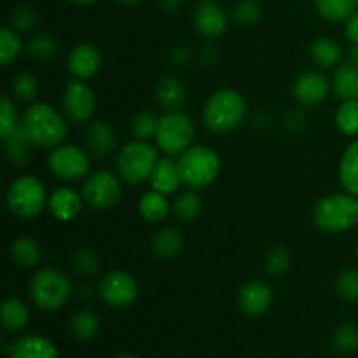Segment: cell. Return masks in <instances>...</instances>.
Listing matches in <instances>:
<instances>
[{
	"instance_id": "6da1fadb",
	"label": "cell",
	"mask_w": 358,
	"mask_h": 358,
	"mask_svg": "<svg viewBox=\"0 0 358 358\" xmlns=\"http://www.w3.org/2000/svg\"><path fill=\"white\" fill-rule=\"evenodd\" d=\"M20 126L35 147L55 149L66 136V121L48 103H31L21 115Z\"/></svg>"
},
{
	"instance_id": "7a4b0ae2",
	"label": "cell",
	"mask_w": 358,
	"mask_h": 358,
	"mask_svg": "<svg viewBox=\"0 0 358 358\" xmlns=\"http://www.w3.org/2000/svg\"><path fill=\"white\" fill-rule=\"evenodd\" d=\"M247 115V103L238 91L231 87L213 91L203 107V122L217 135H226L236 129Z\"/></svg>"
},
{
	"instance_id": "3957f363",
	"label": "cell",
	"mask_w": 358,
	"mask_h": 358,
	"mask_svg": "<svg viewBox=\"0 0 358 358\" xmlns=\"http://www.w3.org/2000/svg\"><path fill=\"white\" fill-rule=\"evenodd\" d=\"M313 222L327 233H345L358 224V198L350 192L324 196L313 206Z\"/></svg>"
},
{
	"instance_id": "277c9868",
	"label": "cell",
	"mask_w": 358,
	"mask_h": 358,
	"mask_svg": "<svg viewBox=\"0 0 358 358\" xmlns=\"http://www.w3.org/2000/svg\"><path fill=\"white\" fill-rule=\"evenodd\" d=\"M182 184L199 191L217 180L220 173V157L212 147L191 145L178 157Z\"/></svg>"
},
{
	"instance_id": "5b68a950",
	"label": "cell",
	"mask_w": 358,
	"mask_h": 358,
	"mask_svg": "<svg viewBox=\"0 0 358 358\" xmlns=\"http://www.w3.org/2000/svg\"><path fill=\"white\" fill-rule=\"evenodd\" d=\"M159 156L157 149L145 140H133L126 143L117 154V173L129 185H138L150 180Z\"/></svg>"
},
{
	"instance_id": "8992f818",
	"label": "cell",
	"mask_w": 358,
	"mask_h": 358,
	"mask_svg": "<svg viewBox=\"0 0 358 358\" xmlns=\"http://www.w3.org/2000/svg\"><path fill=\"white\" fill-rule=\"evenodd\" d=\"M72 296V282L66 273L45 268L35 273L30 282V297L41 310L58 311Z\"/></svg>"
},
{
	"instance_id": "52a82bcc",
	"label": "cell",
	"mask_w": 358,
	"mask_h": 358,
	"mask_svg": "<svg viewBox=\"0 0 358 358\" xmlns=\"http://www.w3.org/2000/svg\"><path fill=\"white\" fill-rule=\"evenodd\" d=\"M48 194L45 187L34 175H21L7 189V206L17 219H34L44 210Z\"/></svg>"
},
{
	"instance_id": "ba28073f",
	"label": "cell",
	"mask_w": 358,
	"mask_h": 358,
	"mask_svg": "<svg viewBox=\"0 0 358 358\" xmlns=\"http://www.w3.org/2000/svg\"><path fill=\"white\" fill-rule=\"evenodd\" d=\"M196 128L192 119L182 110L166 112L159 117L156 131V143L164 154L175 156L191 147L194 140Z\"/></svg>"
},
{
	"instance_id": "9c48e42d",
	"label": "cell",
	"mask_w": 358,
	"mask_h": 358,
	"mask_svg": "<svg viewBox=\"0 0 358 358\" xmlns=\"http://www.w3.org/2000/svg\"><path fill=\"white\" fill-rule=\"evenodd\" d=\"M83 198L93 210H110L121 199V182L112 171L98 170L86 178Z\"/></svg>"
},
{
	"instance_id": "30bf717a",
	"label": "cell",
	"mask_w": 358,
	"mask_h": 358,
	"mask_svg": "<svg viewBox=\"0 0 358 358\" xmlns=\"http://www.w3.org/2000/svg\"><path fill=\"white\" fill-rule=\"evenodd\" d=\"M90 156L77 145H58L48 157V166L55 177L73 182L90 171Z\"/></svg>"
},
{
	"instance_id": "8fae6325",
	"label": "cell",
	"mask_w": 358,
	"mask_h": 358,
	"mask_svg": "<svg viewBox=\"0 0 358 358\" xmlns=\"http://www.w3.org/2000/svg\"><path fill=\"white\" fill-rule=\"evenodd\" d=\"M96 110V96L84 80L72 79L66 83L63 93V112L73 124H83L93 117Z\"/></svg>"
},
{
	"instance_id": "7c38bea8",
	"label": "cell",
	"mask_w": 358,
	"mask_h": 358,
	"mask_svg": "<svg viewBox=\"0 0 358 358\" xmlns=\"http://www.w3.org/2000/svg\"><path fill=\"white\" fill-rule=\"evenodd\" d=\"M100 297L112 308H126L138 297V283L129 273L110 271L100 280Z\"/></svg>"
},
{
	"instance_id": "4fadbf2b",
	"label": "cell",
	"mask_w": 358,
	"mask_h": 358,
	"mask_svg": "<svg viewBox=\"0 0 358 358\" xmlns=\"http://www.w3.org/2000/svg\"><path fill=\"white\" fill-rule=\"evenodd\" d=\"M329 91H331L329 79L318 70H306L301 73L292 87L294 98L303 107L320 105L329 96Z\"/></svg>"
},
{
	"instance_id": "5bb4252c",
	"label": "cell",
	"mask_w": 358,
	"mask_h": 358,
	"mask_svg": "<svg viewBox=\"0 0 358 358\" xmlns=\"http://www.w3.org/2000/svg\"><path fill=\"white\" fill-rule=\"evenodd\" d=\"M194 28L206 38L220 37L227 30V14L217 0H201L192 14Z\"/></svg>"
},
{
	"instance_id": "9a60e30c",
	"label": "cell",
	"mask_w": 358,
	"mask_h": 358,
	"mask_svg": "<svg viewBox=\"0 0 358 358\" xmlns=\"http://www.w3.org/2000/svg\"><path fill=\"white\" fill-rule=\"evenodd\" d=\"M273 292L268 283L261 280H252L247 282L238 290V308L243 311L247 317H261L271 308Z\"/></svg>"
},
{
	"instance_id": "2e32d148",
	"label": "cell",
	"mask_w": 358,
	"mask_h": 358,
	"mask_svg": "<svg viewBox=\"0 0 358 358\" xmlns=\"http://www.w3.org/2000/svg\"><path fill=\"white\" fill-rule=\"evenodd\" d=\"M66 66L73 79L86 80L93 77L101 66V55L93 44H79L70 51Z\"/></svg>"
},
{
	"instance_id": "e0dca14e",
	"label": "cell",
	"mask_w": 358,
	"mask_h": 358,
	"mask_svg": "<svg viewBox=\"0 0 358 358\" xmlns=\"http://www.w3.org/2000/svg\"><path fill=\"white\" fill-rule=\"evenodd\" d=\"M156 98L166 112H178L187 103V87L178 77L163 76L156 84Z\"/></svg>"
},
{
	"instance_id": "ac0fdd59",
	"label": "cell",
	"mask_w": 358,
	"mask_h": 358,
	"mask_svg": "<svg viewBox=\"0 0 358 358\" xmlns=\"http://www.w3.org/2000/svg\"><path fill=\"white\" fill-rule=\"evenodd\" d=\"M83 194L70 187H58L49 196V210L58 220H72L83 210Z\"/></svg>"
},
{
	"instance_id": "d6986e66",
	"label": "cell",
	"mask_w": 358,
	"mask_h": 358,
	"mask_svg": "<svg viewBox=\"0 0 358 358\" xmlns=\"http://www.w3.org/2000/svg\"><path fill=\"white\" fill-rule=\"evenodd\" d=\"M149 182L150 185H152L154 191L163 192V194L166 196L177 192L182 184L178 161H173L171 157H163V159L157 161Z\"/></svg>"
},
{
	"instance_id": "ffe728a7",
	"label": "cell",
	"mask_w": 358,
	"mask_h": 358,
	"mask_svg": "<svg viewBox=\"0 0 358 358\" xmlns=\"http://www.w3.org/2000/svg\"><path fill=\"white\" fill-rule=\"evenodd\" d=\"M86 145L94 157L110 156L115 147L114 128L105 121L91 122L86 133Z\"/></svg>"
},
{
	"instance_id": "44dd1931",
	"label": "cell",
	"mask_w": 358,
	"mask_h": 358,
	"mask_svg": "<svg viewBox=\"0 0 358 358\" xmlns=\"http://www.w3.org/2000/svg\"><path fill=\"white\" fill-rule=\"evenodd\" d=\"M10 358H58V350L44 336H24L13 345Z\"/></svg>"
},
{
	"instance_id": "7402d4cb",
	"label": "cell",
	"mask_w": 358,
	"mask_h": 358,
	"mask_svg": "<svg viewBox=\"0 0 358 358\" xmlns=\"http://www.w3.org/2000/svg\"><path fill=\"white\" fill-rule=\"evenodd\" d=\"M3 147H6V156L9 163L16 168L27 166L28 161L31 159V152H34V143L28 138L27 133L23 131L21 126H17L14 131L2 138Z\"/></svg>"
},
{
	"instance_id": "603a6c76",
	"label": "cell",
	"mask_w": 358,
	"mask_h": 358,
	"mask_svg": "<svg viewBox=\"0 0 358 358\" xmlns=\"http://www.w3.org/2000/svg\"><path fill=\"white\" fill-rule=\"evenodd\" d=\"M339 182L343 189L358 198V138L346 147L339 163Z\"/></svg>"
},
{
	"instance_id": "cb8c5ba5",
	"label": "cell",
	"mask_w": 358,
	"mask_h": 358,
	"mask_svg": "<svg viewBox=\"0 0 358 358\" xmlns=\"http://www.w3.org/2000/svg\"><path fill=\"white\" fill-rule=\"evenodd\" d=\"M332 87L339 100H358V69L352 62L338 66L332 79Z\"/></svg>"
},
{
	"instance_id": "d4e9b609",
	"label": "cell",
	"mask_w": 358,
	"mask_h": 358,
	"mask_svg": "<svg viewBox=\"0 0 358 358\" xmlns=\"http://www.w3.org/2000/svg\"><path fill=\"white\" fill-rule=\"evenodd\" d=\"M182 247H184V238L175 227H164L152 240V252L161 261L175 259L182 252Z\"/></svg>"
},
{
	"instance_id": "484cf974",
	"label": "cell",
	"mask_w": 358,
	"mask_h": 358,
	"mask_svg": "<svg viewBox=\"0 0 358 358\" xmlns=\"http://www.w3.org/2000/svg\"><path fill=\"white\" fill-rule=\"evenodd\" d=\"M30 322V310L16 297H7L2 303V327L7 332H20Z\"/></svg>"
},
{
	"instance_id": "4316f807",
	"label": "cell",
	"mask_w": 358,
	"mask_h": 358,
	"mask_svg": "<svg viewBox=\"0 0 358 358\" xmlns=\"http://www.w3.org/2000/svg\"><path fill=\"white\" fill-rule=\"evenodd\" d=\"M138 210L140 215L147 220V222H163L164 219L170 213V203H168L166 194L157 191H149L143 192V196L138 201Z\"/></svg>"
},
{
	"instance_id": "83f0119b",
	"label": "cell",
	"mask_w": 358,
	"mask_h": 358,
	"mask_svg": "<svg viewBox=\"0 0 358 358\" xmlns=\"http://www.w3.org/2000/svg\"><path fill=\"white\" fill-rule=\"evenodd\" d=\"M310 56L322 69H332L341 62V45L331 37H318L310 48Z\"/></svg>"
},
{
	"instance_id": "f1b7e54d",
	"label": "cell",
	"mask_w": 358,
	"mask_h": 358,
	"mask_svg": "<svg viewBox=\"0 0 358 358\" xmlns=\"http://www.w3.org/2000/svg\"><path fill=\"white\" fill-rule=\"evenodd\" d=\"M10 257H13L14 264L20 268L31 269L41 262L42 250L37 241L28 236H21L10 245Z\"/></svg>"
},
{
	"instance_id": "f546056e",
	"label": "cell",
	"mask_w": 358,
	"mask_h": 358,
	"mask_svg": "<svg viewBox=\"0 0 358 358\" xmlns=\"http://www.w3.org/2000/svg\"><path fill=\"white\" fill-rule=\"evenodd\" d=\"M357 6L358 0H315L318 14L332 23L348 21L357 13Z\"/></svg>"
},
{
	"instance_id": "4dcf8cb0",
	"label": "cell",
	"mask_w": 358,
	"mask_h": 358,
	"mask_svg": "<svg viewBox=\"0 0 358 358\" xmlns=\"http://www.w3.org/2000/svg\"><path fill=\"white\" fill-rule=\"evenodd\" d=\"M100 329V320L98 315L91 310H80L70 320V331L79 341H91L98 334Z\"/></svg>"
},
{
	"instance_id": "1f68e13d",
	"label": "cell",
	"mask_w": 358,
	"mask_h": 358,
	"mask_svg": "<svg viewBox=\"0 0 358 358\" xmlns=\"http://www.w3.org/2000/svg\"><path fill=\"white\" fill-rule=\"evenodd\" d=\"M171 208H173L175 217L178 220H182V222H191V220H194L201 213L203 201L198 192L187 191L182 192V194H178L175 198V203Z\"/></svg>"
},
{
	"instance_id": "d6a6232c",
	"label": "cell",
	"mask_w": 358,
	"mask_h": 358,
	"mask_svg": "<svg viewBox=\"0 0 358 358\" xmlns=\"http://www.w3.org/2000/svg\"><path fill=\"white\" fill-rule=\"evenodd\" d=\"M336 126L346 136H358V100H345L336 112Z\"/></svg>"
},
{
	"instance_id": "836d02e7",
	"label": "cell",
	"mask_w": 358,
	"mask_h": 358,
	"mask_svg": "<svg viewBox=\"0 0 358 358\" xmlns=\"http://www.w3.org/2000/svg\"><path fill=\"white\" fill-rule=\"evenodd\" d=\"M56 49H58V42H56V38L52 37L51 34H48V31H38V34H35L34 37L28 41L27 45L28 55L34 59H37V62H45V59L52 58Z\"/></svg>"
},
{
	"instance_id": "e575fe53",
	"label": "cell",
	"mask_w": 358,
	"mask_h": 358,
	"mask_svg": "<svg viewBox=\"0 0 358 358\" xmlns=\"http://www.w3.org/2000/svg\"><path fill=\"white\" fill-rule=\"evenodd\" d=\"M10 93L16 100L28 103V101H34V98L38 93V83L35 79L34 73L30 72H20L13 77L10 80Z\"/></svg>"
},
{
	"instance_id": "d590c367",
	"label": "cell",
	"mask_w": 358,
	"mask_h": 358,
	"mask_svg": "<svg viewBox=\"0 0 358 358\" xmlns=\"http://www.w3.org/2000/svg\"><path fill=\"white\" fill-rule=\"evenodd\" d=\"M23 49L20 35L14 28H2L0 31V63L2 66H9L10 63L16 62Z\"/></svg>"
},
{
	"instance_id": "8d00e7d4",
	"label": "cell",
	"mask_w": 358,
	"mask_h": 358,
	"mask_svg": "<svg viewBox=\"0 0 358 358\" xmlns=\"http://www.w3.org/2000/svg\"><path fill=\"white\" fill-rule=\"evenodd\" d=\"M157 124H159V117L150 110H142L135 114L131 119V131L136 140H145L149 142L150 138H156Z\"/></svg>"
},
{
	"instance_id": "74e56055",
	"label": "cell",
	"mask_w": 358,
	"mask_h": 358,
	"mask_svg": "<svg viewBox=\"0 0 358 358\" xmlns=\"http://www.w3.org/2000/svg\"><path fill=\"white\" fill-rule=\"evenodd\" d=\"M332 348L341 355H348L358 350V327L353 324H345L332 336Z\"/></svg>"
},
{
	"instance_id": "f35d334b",
	"label": "cell",
	"mask_w": 358,
	"mask_h": 358,
	"mask_svg": "<svg viewBox=\"0 0 358 358\" xmlns=\"http://www.w3.org/2000/svg\"><path fill=\"white\" fill-rule=\"evenodd\" d=\"M262 7L257 0H238L233 9V17L238 24L248 28L261 20Z\"/></svg>"
},
{
	"instance_id": "ab89813d",
	"label": "cell",
	"mask_w": 358,
	"mask_h": 358,
	"mask_svg": "<svg viewBox=\"0 0 358 358\" xmlns=\"http://www.w3.org/2000/svg\"><path fill=\"white\" fill-rule=\"evenodd\" d=\"M336 289L345 301L358 303V269H343L336 280Z\"/></svg>"
},
{
	"instance_id": "60d3db41",
	"label": "cell",
	"mask_w": 358,
	"mask_h": 358,
	"mask_svg": "<svg viewBox=\"0 0 358 358\" xmlns=\"http://www.w3.org/2000/svg\"><path fill=\"white\" fill-rule=\"evenodd\" d=\"M20 126L17 122V112L16 105L10 100L9 94H2L0 96V136H7L10 131Z\"/></svg>"
},
{
	"instance_id": "b9f144b4",
	"label": "cell",
	"mask_w": 358,
	"mask_h": 358,
	"mask_svg": "<svg viewBox=\"0 0 358 358\" xmlns=\"http://www.w3.org/2000/svg\"><path fill=\"white\" fill-rule=\"evenodd\" d=\"M73 268L77 273L84 276H94L100 271V259L90 248H80L76 255H73Z\"/></svg>"
},
{
	"instance_id": "7bdbcfd3",
	"label": "cell",
	"mask_w": 358,
	"mask_h": 358,
	"mask_svg": "<svg viewBox=\"0 0 358 358\" xmlns=\"http://www.w3.org/2000/svg\"><path fill=\"white\" fill-rule=\"evenodd\" d=\"M290 261H292V259H290L289 250L283 247H276L269 252L264 268L271 276H280L290 268Z\"/></svg>"
},
{
	"instance_id": "ee69618b",
	"label": "cell",
	"mask_w": 358,
	"mask_h": 358,
	"mask_svg": "<svg viewBox=\"0 0 358 358\" xmlns=\"http://www.w3.org/2000/svg\"><path fill=\"white\" fill-rule=\"evenodd\" d=\"M37 23V13L34 7L21 6L10 14V24L16 31H28L35 27Z\"/></svg>"
},
{
	"instance_id": "f6af8a7d",
	"label": "cell",
	"mask_w": 358,
	"mask_h": 358,
	"mask_svg": "<svg viewBox=\"0 0 358 358\" xmlns=\"http://www.w3.org/2000/svg\"><path fill=\"white\" fill-rule=\"evenodd\" d=\"M191 58V49L185 48V45H177L175 49H171L170 56H168V59H170V63L175 69H184L185 65H189Z\"/></svg>"
},
{
	"instance_id": "bcb514c9",
	"label": "cell",
	"mask_w": 358,
	"mask_h": 358,
	"mask_svg": "<svg viewBox=\"0 0 358 358\" xmlns=\"http://www.w3.org/2000/svg\"><path fill=\"white\" fill-rule=\"evenodd\" d=\"M285 128L289 129L290 133H297V131H301V129L304 128V115H303V112H299V110H292V112H289V114H287V117H285Z\"/></svg>"
},
{
	"instance_id": "7dc6e473",
	"label": "cell",
	"mask_w": 358,
	"mask_h": 358,
	"mask_svg": "<svg viewBox=\"0 0 358 358\" xmlns=\"http://www.w3.org/2000/svg\"><path fill=\"white\" fill-rule=\"evenodd\" d=\"M345 34L346 38H348L352 44L358 45V10L346 21V27H345Z\"/></svg>"
},
{
	"instance_id": "c3c4849f",
	"label": "cell",
	"mask_w": 358,
	"mask_h": 358,
	"mask_svg": "<svg viewBox=\"0 0 358 358\" xmlns=\"http://www.w3.org/2000/svg\"><path fill=\"white\" fill-rule=\"evenodd\" d=\"M199 58H201V62L205 63L206 66L213 65V63L217 62V48L212 44H206L205 48L201 49V55H199Z\"/></svg>"
},
{
	"instance_id": "681fc988",
	"label": "cell",
	"mask_w": 358,
	"mask_h": 358,
	"mask_svg": "<svg viewBox=\"0 0 358 358\" xmlns=\"http://www.w3.org/2000/svg\"><path fill=\"white\" fill-rule=\"evenodd\" d=\"M184 0H159V6L164 13H175Z\"/></svg>"
},
{
	"instance_id": "f907efd6",
	"label": "cell",
	"mask_w": 358,
	"mask_h": 358,
	"mask_svg": "<svg viewBox=\"0 0 358 358\" xmlns=\"http://www.w3.org/2000/svg\"><path fill=\"white\" fill-rule=\"evenodd\" d=\"M350 62L358 69V45L352 44V49H350Z\"/></svg>"
},
{
	"instance_id": "816d5d0a",
	"label": "cell",
	"mask_w": 358,
	"mask_h": 358,
	"mask_svg": "<svg viewBox=\"0 0 358 358\" xmlns=\"http://www.w3.org/2000/svg\"><path fill=\"white\" fill-rule=\"evenodd\" d=\"M69 2L76 3V6H91V3H94L96 0H69Z\"/></svg>"
},
{
	"instance_id": "f5cc1de1",
	"label": "cell",
	"mask_w": 358,
	"mask_h": 358,
	"mask_svg": "<svg viewBox=\"0 0 358 358\" xmlns=\"http://www.w3.org/2000/svg\"><path fill=\"white\" fill-rule=\"evenodd\" d=\"M117 2L128 3V6H133V3H138V2H142V0H117Z\"/></svg>"
},
{
	"instance_id": "db71d44e",
	"label": "cell",
	"mask_w": 358,
	"mask_h": 358,
	"mask_svg": "<svg viewBox=\"0 0 358 358\" xmlns=\"http://www.w3.org/2000/svg\"><path fill=\"white\" fill-rule=\"evenodd\" d=\"M114 358H136V357H133V355H117V357H114Z\"/></svg>"
},
{
	"instance_id": "11a10c76",
	"label": "cell",
	"mask_w": 358,
	"mask_h": 358,
	"mask_svg": "<svg viewBox=\"0 0 358 358\" xmlns=\"http://www.w3.org/2000/svg\"><path fill=\"white\" fill-rule=\"evenodd\" d=\"M357 255H358V245H357Z\"/></svg>"
}]
</instances>
